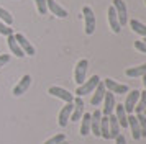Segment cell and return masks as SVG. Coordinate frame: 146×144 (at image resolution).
<instances>
[{"label":"cell","instance_id":"obj_37","mask_svg":"<svg viewBox=\"0 0 146 144\" xmlns=\"http://www.w3.org/2000/svg\"><path fill=\"white\" fill-rule=\"evenodd\" d=\"M143 115H145V116H146V110H145V111H143Z\"/></svg>","mask_w":146,"mask_h":144},{"label":"cell","instance_id":"obj_25","mask_svg":"<svg viewBox=\"0 0 146 144\" xmlns=\"http://www.w3.org/2000/svg\"><path fill=\"white\" fill-rule=\"evenodd\" d=\"M100 137L110 139V131H108V116H102L100 121Z\"/></svg>","mask_w":146,"mask_h":144},{"label":"cell","instance_id":"obj_8","mask_svg":"<svg viewBox=\"0 0 146 144\" xmlns=\"http://www.w3.org/2000/svg\"><path fill=\"white\" fill-rule=\"evenodd\" d=\"M115 95H113L112 92H105V95H104V108H102V115L104 116H110L115 110Z\"/></svg>","mask_w":146,"mask_h":144},{"label":"cell","instance_id":"obj_21","mask_svg":"<svg viewBox=\"0 0 146 144\" xmlns=\"http://www.w3.org/2000/svg\"><path fill=\"white\" fill-rule=\"evenodd\" d=\"M125 74L128 77H143L146 74V62L141 65H136V67H128L125 71Z\"/></svg>","mask_w":146,"mask_h":144},{"label":"cell","instance_id":"obj_27","mask_svg":"<svg viewBox=\"0 0 146 144\" xmlns=\"http://www.w3.org/2000/svg\"><path fill=\"white\" fill-rule=\"evenodd\" d=\"M136 120H138V124H139V134H141V137H146V116L143 113H138Z\"/></svg>","mask_w":146,"mask_h":144},{"label":"cell","instance_id":"obj_1","mask_svg":"<svg viewBox=\"0 0 146 144\" xmlns=\"http://www.w3.org/2000/svg\"><path fill=\"white\" fill-rule=\"evenodd\" d=\"M82 17H84V31L86 34H94L95 31V13L90 7H82Z\"/></svg>","mask_w":146,"mask_h":144},{"label":"cell","instance_id":"obj_17","mask_svg":"<svg viewBox=\"0 0 146 144\" xmlns=\"http://www.w3.org/2000/svg\"><path fill=\"white\" fill-rule=\"evenodd\" d=\"M113 115H115V118H117V121H118V124L121 126V128H128V115H126L125 108H123V105L121 103H117L115 105V110H113Z\"/></svg>","mask_w":146,"mask_h":144},{"label":"cell","instance_id":"obj_10","mask_svg":"<svg viewBox=\"0 0 146 144\" xmlns=\"http://www.w3.org/2000/svg\"><path fill=\"white\" fill-rule=\"evenodd\" d=\"M102 116H104L102 111L97 110V108H95L94 113H90V133L97 137H100V121H102Z\"/></svg>","mask_w":146,"mask_h":144},{"label":"cell","instance_id":"obj_3","mask_svg":"<svg viewBox=\"0 0 146 144\" xmlns=\"http://www.w3.org/2000/svg\"><path fill=\"white\" fill-rule=\"evenodd\" d=\"M112 7L117 17H118V23L120 26H125L128 23V10H126V3L123 0H113L112 2Z\"/></svg>","mask_w":146,"mask_h":144},{"label":"cell","instance_id":"obj_6","mask_svg":"<svg viewBox=\"0 0 146 144\" xmlns=\"http://www.w3.org/2000/svg\"><path fill=\"white\" fill-rule=\"evenodd\" d=\"M48 93L53 95V97H56V98H61V100L66 102V103H69V102L74 100V95L71 93V92L66 90V89H62V87H58V85L49 87V89H48Z\"/></svg>","mask_w":146,"mask_h":144},{"label":"cell","instance_id":"obj_31","mask_svg":"<svg viewBox=\"0 0 146 144\" xmlns=\"http://www.w3.org/2000/svg\"><path fill=\"white\" fill-rule=\"evenodd\" d=\"M135 49H138L139 52L146 54V43H143V41H135Z\"/></svg>","mask_w":146,"mask_h":144},{"label":"cell","instance_id":"obj_4","mask_svg":"<svg viewBox=\"0 0 146 144\" xmlns=\"http://www.w3.org/2000/svg\"><path fill=\"white\" fill-rule=\"evenodd\" d=\"M87 67H89V61L87 59H80L79 62L76 64V69H74V82L77 85H80L86 80Z\"/></svg>","mask_w":146,"mask_h":144},{"label":"cell","instance_id":"obj_35","mask_svg":"<svg viewBox=\"0 0 146 144\" xmlns=\"http://www.w3.org/2000/svg\"><path fill=\"white\" fill-rule=\"evenodd\" d=\"M61 144H69V141H67V139H66V141H62V143H61Z\"/></svg>","mask_w":146,"mask_h":144},{"label":"cell","instance_id":"obj_5","mask_svg":"<svg viewBox=\"0 0 146 144\" xmlns=\"http://www.w3.org/2000/svg\"><path fill=\"white\" fill-rule=\"evenodd\" d=\"M138 98H139V90H128L126 92V100L125 103H123V108H125L126 115H131L133 110H135V106L138 103Z\"/></svg>","mask_w":146,"mask_h":144},{"label":"cell","instance_id":"obj_32","mask_svg":"<svg viewBox=\"0 0 146 144\" xmlns=\"http://www.w3.org/2000/svg\"><path fill=\"white\" fill-rule=\"evenodd\" d=\"M8 61H10V56L8 54H0V69L5 64H8Z\"/></svg>","mask_w":146,"mask_h":144},{"label":"cell","instance_id":"obj_22","mask_svg":"<svg viewBox=\"0 0 146 144\" xmlns=\"http://www.w3.org/2000/svg\"><path fill=\"white\" fill-rule=\"evenodd\" d=\"M80 120H82V123H80V136L90 134V113H84Z\"/></svg>","mask_w":146,"mask_h":144},{"label":"cell","instance_id":"obj_14","mask_svg":"<svg viewBox=\"0 0 146 144\" xmlns=\"http://www.w3.org/2000/svg\"><path fill=\"white\" fill-rule=\"evenodd\" d=\"M104 85H105V89L108 92H112V93H126L128 92V87L125 84H118V82H115L113 79H105V80H102Z\"/></svg>","mask_w":146,"mask_h":144},{"label":"cell","instance_id":"obj_36","mask_svg":"<svg viewBox=\"0 0 146 144\" xmlns=\"http://www.w3.org/2000/svg\"><path fill=\"white\" fill-rule=\"evenodd\" d=\"M143 43H146V36H145V39H143Z\"/></svg>","mask_w":146,"mask_h":144},{"label":"cell","instance_id":"obj_38","mask_svg":"<svg viewBox=\"0 0 146 144\" xmlns=\"http://www.w3.org/2000/svg\"><path fill=\"white\" fill-rule=\"evenodd\" d=\"M145 3H146V0H145Z\"/></svg>","mask_w":146,"mask_h":144},{"label":"cell","instance_id":"obj_24","mask_svg":"<svg viewBox=\"0 0 146 144\" xmlns=\"http://www.w3.org/2000/svg\"><path fill=\"white\" fill-rule=\"evenodd\" d=\"M146 110V90L139 92V98H138V103H136V106H135V110H133V113H143V111Z\"/></svg>","mask_w":146,"mask_h":144},{"label":"cell","instance_id":"obj_9","mask_svg":"<svg viewBox=\"0 0 146 144\" xmlns=\"http://www.w3.org/2000/svg\"><path fill=\"white\" fill-rule=\"evenodd\" d=\"M72 113H71V118L69 121H79L82 115H84V102H82V97H74L72 100Z\"/></svg>","mask_w":146,"mask_h":144},{"label":"cell","instance_id":"obj_26","mask_svg":"<svg viewBox=\"0 0 146 144\" xmlns=\"http://www.w3.org/2000/svg\"><path fill=\"white\" fill-rule=\"evenodd\" d=\"M0 21H3L5 25H12L13 23V17H12V13L8 12V10H5V8H2L0 7Z\"/></svg>","mask_w":146,"mask_h":144},{"label":"cell","instance_id":"obj_23","mask_svg":"<svg viewBox=\"0 0 146 144\" xmlns=\"http://www.w3.org/2000/svg\"><path fill=\"white\" fill-rule=\"evenodd\" d=\"M130 26H131V30L136 33V34L146 36V25H145V23H141V21H138V20L133 18L131 21H130Z\"/></svg>","mask_w":146,"mask_h":144},{"label":"cell","instance_id":"obj_12","mask_svg":"<svg viewBox=\"0 0 146 144\" xmlns=\"http://www.w3.org/2000/svg\"><path fill=\"white\" fill-rule=\"evenodd\" d=\"M72 102L66 103L59 111V116H58V123H59L61 128H66L67 123H69V118H71V113H72Z\"/></svg>","mask_w":146,"mask_h":144},{"label":"cell","instance_id":"obj_15","mask_svg":"<svg viewBox=\"0 0 146 144\" xmlns=\"http://www.w3.org/2000/svg\"><path fill=\"white\" fill-rule=\"evenodd\" d=\"M46 5H48V10L53 13L54 17H58V18H66L69 15L66 8H62L56 0H46Z\"/></svg>","mask_w":146,"mask_h":144},{"label":"cell","instance_id":"obj_2","mask_svg":"<svg viewBox=\"0 0 146 144\" xmlns=\"http://www.w3.org/2000/svg\"><path fill=\"white\" fill-rule=\"evenodd\" d=\"M99 82H100L99 75H92L89 80H84V82L77 87V90H76V97H84V95H87V93H92L94 89L97 87Z\"/></svg>","mask_w":146,"mask_h":144},{"label":"cell","instance_id":"obj_19","mask_svg":"<svg viewBox=\"0 0 146 144\" xmlns=\"http://www.w3.org/2000/svg\"><path fill=\"white\" fill-rule=\"evenodd\" d=\"M15 34V33H13ZM13 34H10V36H7V43H8V48H10V51H12V54H15L17 57H23L25 56V52L21 51V48L18 46V43H17V39H15Z\"/></svg>","mask_w":146,"mask_h":144},{"label":"cell","instance_id":"obj_29","mask_svg":"<svg viewBox=\"0 0 146 144\" xmlns=\"http://www.w3.org/2000/svg\"><path fill=\"white\" fill-rule=\"evenodd\" d=\"M35 3H36V10H38L40 15H46V12H48L46 0H35Z\"/></svg>","mask_w":146,"mask_h":144},{"label":"cell","instance_id":"obj_33","mask_svg":"<svg viewBox=\"0 0 146 144\" xmlns=\"http://www.w3.org/2000/svg\"><path fill=\"white\" fill-rule=\"evenodd\" d=\"M115 144H126V139H125V136H123L121 133L115 137Z\"/></svg>","mask_w":146,"mask_h":144},{"label":"cell","instance_id":"obj_11","mask_svg":"<svg viewBox=\"0 0 146 144\" xmlns=\"http://www.w3.org/2000/svg\"><path fill=\"white\" fill-rule=\"evenodd\" d=\"M105 92H107V89H105V85H104V82L100 80L99 84H97V87L94 89V92H92V98H90V103L94 105V106H99L102 102H104V95H105Z\"/></svg>","mask_w":146,"mask_h":144},{"label":"cell","instance_id":"obj_34","mask_svg":"<svg viewBox=\"0 0 146 144\" xmlns=\"http://www.w3.org/2000/svg\"><path fill=\"white\" fill-rule=\"evenodd\" d=\"M141 79H143V85H145V90H146V74H145Z\"/></svg>","mask_w":146,"mask_h":144},{"label":"cell","instance_id":"obj_18","mask_svg":"<svg viewBox=\"0 0 146 144\" xmlns=\"http://www.w3.org/2000/svg\"><path fill=\"white\" fill-rule=\"evenodd\" d=\"M128 128H130V131H131V136L135 141H138V139H141V134H139V124H138V120H136V115L135 113H131V115H128Z\"/></svg>","mask_w":146,"mask_h":144},{"label":"cell","instance_id":"obj_7","mask_svg":"<svg viewBox=\"0 0 146 144\" xmlns=\"http://www.w3.org/2000/svg\"><path fill=\"white\" fill-rule=\"evenodd\" d=\"M13 36H15V39H17L18 46L21 48V51L25 52V56H35V54H36V49L33 48V44H31L21 33H17V34H13Z\"/></svg>","mask_w":146,"mask_h":144},{"label":"cell","instance_id":"obj_16","mask_svg":"<svg viewBox=\"0 0 146 144\" xmlns=\"http://www.w3.org/2000/svg\"><path fill=\"white\" fill-rule=\"evenodd\" d=\"M107 20H108V25H110V28H112V31L115 33V34H118V33L121 31V26H120L118 17H117V13H115V10H113L112 5L108 7V12H107Z\"/></svg>","mask_w":146,"mask_h":144},{"label":"cell","instance_id":"obj_28","mask_svg":"<svg viewBox=\"0 0 146 144\" xmlns=\"http://www.w3.org/2000/svg\"><path fill=\"white\" fill-rule=\"evenodd\" d=\"M62 141H66V134H62V133H58V134H54L51 136L49 139H46L43 144H61Z\"/></svg>","mask_w":146,"mask_h":144},{"label":"cell","instance_id":"obj_20","mask_svg":"<svg viewBox=\"0 0 146 144\" xmlns=\"http://www.w3.org/2000/svg\"><path fill=\"white\" fill-rule=\"evenodd\" d=\"M108 131H110V139H115L120 134V124L113 113L108 116Z\"/></svg>","mask_w":146,"mask_h":144},{"label":"cell","instance_id":"obj_13","mask_svg":"<svg viewBox=\"0 0 146 144\" xmlns=\"http://www.w3.org/2000/svg\"><path fill=\"white\" fill-rule=\"evenodd\" d=\"M30 85H31V77L27 74V75H23V77L17 82V85L13 87V95H15V97H20V95H23V93L30 89Z\"/></svg>","mask_w":146,"mask_h":144},{"label":"cell","instance_id":"obj_30","mask_svg":"<svg viewBox=\"0 0 146 144\" xmlns=\"http://www.w3.org/2000/svg\"><path fill=\"white\" fill-rule=\"evenodd\" d=\"M0 34H3V36H10V34H13V28H10V26L5 25L3 21H0Z\"/></svg>","mask_w":146,"mask_h":144}]
</instances>
